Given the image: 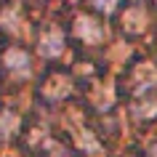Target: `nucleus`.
Returning a JSON list of instances; mask_svg holds the SVG:
<instances>
[{
  "label": "nucleus",
  "instance_id": "5",
  "mask_svg": "<svg viewBox=\"0 0 157 157\" xmlns=\"http://www.w3.org/2000/svg\"><path fill=\"white\" fill-rule=\"evenodd\" d=\"M123 24L128 32H141L144 27H147V13H144V8H131V11H125V16H123Z\"/></svg>",
  "mask_w": 157,
  "mask_h": 157
},
{
  "label": "nucleus",
  "instance_id": "7",
  "mask_svg": "<svg viewBox=\"0 0 157 157\" xmlns=\"http://www.w3.org/2000/svg\"><path fill=\"white\" fill-rule=\"evenodd\" d=\"M157 112V99H152V101H136L133 104V115L136 117H152Z\"/></svg>",
  "mask_w": 157,
  "mask_h": 157
},
{
  "label": "nucleus",
  "instance_id": "8",
  "mask_svg": "<svg viewBox=\"0 0 157 157\" xmlns=\"http://www.w3.org/2000/svg\"><path fill=\"white\" fill-rule=\"evenodd\" d=\"M16 125H19V117L13 115V112H3V115H0V136H8Z\"/></svg>",
  "mask_w": 157,
  "mask_h": 157
},
{
  "label": "nucleus",
  "instance_id": "1",
  "mask_svg": "<svg viewBox=\"0 0 157 157\" xmlns=\"http://www.w3.org/2000/svg\"><path fill=\"white\" fill-rule=\"evenodd\" d=\"M75 32H77V37H83L85 43H101L104 40V27H101L99 21H93L91 16H80L77 19Z\"/></svg>",
  "mask_w": 157,
  "mask_h": 157
},
{
  "label": "nucleus",
  "instance_id": "11",
  "mask_svg": "<svg viewBox=\"0 0 157 157\" xmlns=\"http://www.w3.org/2000/svg\"><path fill=\"white\" fill-rule=\"evenodd\" d=\"M91 3H93V6H96L99 11H107V13L117 6V0H91Z\"/></svg>",
  "mask_w": 157,
  "mask_h": 157
},
{
  "label": "nucleus",
  "instance_id": "13",
  "mask_svg": "<svg viewBox=\"0 0 157 157\" xmlns=\"http://www.w3.org/2000/svg\"><path fill=\"white\" fill-rule=\"evenodd\" d=\"M155 3H157V0H155Z\"/></svg>",
  "mask_w": 157,
  "mask_h": 157
},
{
  "label": "nucleus",
  "instance_id": "2",
  "mask_svg": "<svg viewBox=\"0 0 157 157\" xmlns=\"http://www.w3.org/2000/svg\"><path fill=\"white\" fill-rule=\"evenodd\" d=\"M61 51H64V40H61V32L51 29L48 35H43V37H40V53H43V56H59Z\"/></svg>",
  "mask_w": 157,
  "mask_h": 157
},
{
  "label": "nucleus",
  "instance_id": "9",
  "mask_svg": "<svg viewBox=\"0 0 157 157\" xmlns=\"http://www.w3.org/2000/svg\"><path fill=\"white\" fill-rule=\"evenodd\" d=\"M77 144H80L85 152H91V155H99V152H101L99 144H96V139H93L88 131H80V136H77Z\"/></svg>",
  "mask_w": 157,
  "mask_h": 157
},
{
  "label": "nucleus",
  "instance_id": "10",
  "mask_svg": "<svg viewBox=\"0 0 157 157\" xmlns=\"http://www.w3.org/2000/svg\"><path fill=\"white\" fill-rule=\"evenodd\" d=\"M0 21H3V27H8L11 32H16L19 24H21V19H19V11H16V8H8L6 13H3V19H0Z\"/></svg>",
  "mask_w": 157,
  "mask_h": 157
},
{
  "label": "nucleus",
  "instance_id": "12",
  "mask_svg": "<svg viewBox=\"0 0 157 157\" xmlns=\"http://www.w3.org/2000/svg\"><path fill=\"white\" fill-rule=\"evenodd\" d=\"M149 152H152V155L157 157V144H152V147H149Z\"/></svg>",
  "mask_w": 157,
  "mask_h": 157
},
{
  "label": "nucleus",
  "instance_id": "3",
  "mask_svg": "<svg viewBox=\"0 0 157 157\" xmlns=\"http://www.w3.org/2000/svg\"><path fill=\"white\" fill-rule=\"evenodd\" d=\"M152 85H157V72L152 64H141L136 69V91L139 93H147Z\"/></svg>",
  "mask_w": 157,
  "mask_h": 157
},
{
  "label": "nucleus",
  "instance_id": "4",
  "mask_svg": "<svg viewBox=\"0 0 157 157\" xmlns=\"http://www.w3.org/2000/svg\"><path fill=\"white\" fill-rule=\"evenodd\" d=\"M6 67L13 69V72H19V75H27L29 72V56H27L24 51H19V48H11L6 53Z\"/></svg>",
  "mask_w": 157,
  "mask_h": 157
},
{
  "label": "nucleus",
  "instance_id": "6",
  "mask_svg": "<svg viewBox=\"0 0 157 157\" xmlns=\"http://www.w3.org/2000/svg\"><path fill=\"white\" fill-rule=\"evenodd\" d=\"M69 93V80L67 77H53L48 85H45V96L48 99H61Z\"/></svg>",
  "mask_w": 157,
  "mask_h": 157
}]
</instances>
